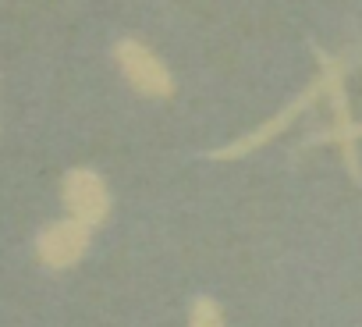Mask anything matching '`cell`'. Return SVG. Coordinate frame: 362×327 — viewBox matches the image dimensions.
<instances>
[{
	"instance_id": "5",
	"label": "cell",
	"mask_w": 362,
	"mask_h": 327,
	"mask_svg": "<svg viewBox=\"0 0 362 327\" xmlns=\"http://www.w3.org/2000/svg\"><path fill=\"white\" fill-rule=\"evenodd\" d=\"M316 54V61H320V79H323V96L330 100V110H334V128L330 132H323V135H316L313 142H330V146H344V139H348V132H351V125H355V117H351V107H348V93H344V64L337 61V57H330L327 50H313Z\"/></svg>"
},
{
	"instance_id": "2",
	"label": "cell",
	"mask_w": 362,
	"mask_h": 327,
	"mask_svg": "<svg viewBox=\"0 0 362 327\" xmlns=\"http://www.w3.org/2000/svg\"><path fill=\"white\" fill-rule=\"evenodd\" d=\"M114 61L121 68V75L128 79V86L139 96H153V100H167L174 93V79L163 68V61L139 40H121L114 47Z\"/></svg>"
},
{
	"instance_id": "3",
	"label": "cell",
	"mask_w": 362,
	"mask_h": 327,
	"mask_svg": "<svg viewBox=\"0 0 362 327\" xmlns=\"http://www.w3.org/2000/svg\"><path fill=\"white\" fill-rule=\"evenodd\" d=\"M89 224L68 214L64 221H54L36 235V260L50 270H68L89 253Z\"/></svg>"
},
{
	"instance_id": "6",
	"label": "cell",
	"mask_w": 362,
	"mask_h": 327,
	"mask_svg": "<svg viewBox=\"0 0 362 327\" xmlns=\"http://www.w3.org/2000/svg\"><path fill=\"white\" fill-rule=\"evenodd\" d=\"M189 327H228V323H224V309H221L210 295H203V299H196L192 309H189Z\"/></svg>"
},
{
	"instance_id": "4",
	"label": "cell",
	"mask_w": 362,
	"mask_h": 327,
	"mask_svg": "<svg viewBox=\"0 0 362 327\" xmlns=\"http://www.w3.org/2000/svg\"><path fill=\"white\" fill-rule=\"evenodd\" d=\"M61 200L68 207L71 217H78L82 224L89 228H100L110 214V193H107V182L93 171V168H71L64 175V185H61Z\"/></svg>"
},
{
	"instance_id": "7",
	"label": "cell",
	"mask_w": 362,
	"mask_h": 327,
	"mask_svg": "<svg viewBox=\"0 0 362 327\" xmlns=\"http://www.w3.org/2000/svg\"><path fill=\"white\" fill-rule=\"evenodd\" d=\"M362 139V125L355 121L351 125V132H348V139H344V146H341V156H344V168H348V175H351V182L355 185H362V168H358V149H355V142Z\"/></svg>"
},
{
	"instance_id": "1",
	"label": "cell",
	"mask_w": 362,
	"mask_h": 327,
	"mask_svg": "<svg viewBox=\"0 0 362 327\" xmlns=\"http://www.w3.org/2000/svg\"><path fill=\"white\" fill-rule=\"evenodd\" d=\"M320 96H323V79L309 82V86H305V89L284 107V110H277L274 117H267L259 128H252L249 135H242V139H235V142H228V146H221V149H210L206 156H210V160H242V156H249L252 149H263V146L274 142L291 121H298V117H302Z\"/></svg>"
}]
</instances>
